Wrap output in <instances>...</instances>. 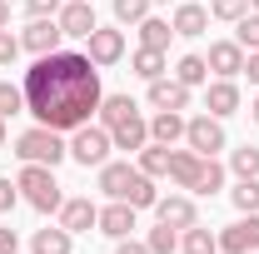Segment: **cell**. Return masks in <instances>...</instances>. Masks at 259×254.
<instances>
[{"instance_id":"bcb514c9","label":"cell","mask_w":259,"mask_h":254,"mask_svg":"<svg viewBox=\"0 0 259 254\" xmlns=\"http://www.w3.org/2000/svg\"><path fill=\"white\" fill-rule=\"evenodd\" d=\"M249 10H259V0H249Z\"/></svg>"},{"instance_id":"8d00e7d4","label":"cell","mask_w":259,"mask_h":254,"mask_svg":"<svg viewBox=\"0 0 259 254\" xmlns=\"http://www.w3.org/2000/svg\"><path fill=\"white\" fill-rule=\"evenodd\" d=\"M15 199H20L15 185H10V180H0V215H10V209H15Z\"/></svg>"},{"instance_id":"4316f807","label":"cell","mask_w":259,"mask_h":254,"mask_svg":"<svg viewBox=\"0 0 259 254\" xmlns=\"http://www.w3.org/2000/svg\"><path fill=\"white\" fill-rule=\"evenodd\" d=\"M229 199H234L239 215H259V175H254V180H239V185L229 190Z\"/></svg>"},{"instance_id":"d6a6232c","label":"cell","mask_w":259,"mask_h":254,"mask_svg":"<svg viewBox=\"0 0 259 254\" xmlns=\"http://www.w3.org/2000/svg\"><path fill=\"white\" fill-rule=\"evenodd\" d=\"M150 15V0H115V20L120 25H140Z\"/></svg>"},{"instance_id":"ac0fdd59","label":"cell","mask_w":259,"mask_h":254,"mask_svg":"<svg viewBox=\"0 0 259 254\" xmlns=\"http://www.w3.org/2000/svg\"><path fill=\"white\" fill-rule=\"evenodd\" d=\"M204 110H209L214 120L234 115V110H239V85H234V80H214V85L204 90Z\"/></svg>"},{"instance_id":"f546056e","label":"cell","mask_w":259,"mask_h":254,"mask_svg":"<svg viewBox=\"0 0 259 254\" xmlns=\"http://www.w3.org/2000/svg\"><path fill=\"white\" fill-rule=\"evenodd\" d=\"M20 110H25V90L10 85V80H0V120H10V115H20Z\"/></svg>"},{"instance_id":"e0dca14e","label":"cell","mask_w":259,"mask_h":254,"mask_svg":"<svg viewBox=\"0 0 259 254\" xmlns=\"http://www.w3.org/2000/svg\"><path fill=\"white\" fill-rule=\"evenodd\" d=\"M175 35H185V40H194V35L209 30V10L204 5H194V0H180V10H175Z\"/></svg>"},{"instance_id":"1f68e13d","label":"cell","mask_w":259,"mask_h":254,"mask_svg":"<svg viewBox=\"0 0 259 254\" xmlns=\"http://www.w3.org/2000/svg\"><path fill=\"white\" fill-rule=\"evenodd\" d=\"M220 185H225V170H220L214 155H209V159H204V170H199V180H194V194H214Z\"/></svg>"},{"instance_id":"ffe728a7","label":"cell","mask_w":259,"mask_h":254,"mask_svg":"<svg viewBox=\"0 0 259 254\" xmlns=\"http://www.w3.org/2000/svg\"><path fill=\"white\" fill-rule=\"evenodd\" d=\"M150 140L164 145V150H175V140H185V120H180V110H160V115L150 120Z\"/></svg>"},{"instance_id":"ba28073f","label":"cell","mask_w":259,"mask_h":254,"mask_svg":"<svg viewBox=\"0 0 259 254\" xmlns=\"http://www.w3.org/2000/svg\"><path fill=\"white\" fill-rule=\"evenodd\" d=\"M85 55L105 70V65H120L125 60V30H105V25H95V30L85 35Z\"/></svg>"},{"instance_id":"44dd1931","label":"cell","mask_w":259,"mask_h":254,"mask_svg":"<svg viewBox=\"0 0 259 254\" xmlns=\"http://www.w3.org/2000/svg\"><path fill=\"white\" fill-rule=\"evenodd\" d=\"M70 244H75V234L65 229V224H45V229H35V239H30V254H70Z\"/></svg>"},{"instance_id":"d4e9b609","label":"cell","mask_w":259,"mask_h":254,"mask_svg":"<svg viewBox=\"0 0 259 254\" xmlns=\"http://www.w3.org/2000/svg\"><path fill=\"white\" fill-rule=\"evenodd\" d=\"M125 115H135V100H130V95H105V100H100V125H105V130L120 125Z\"/></svg>"},{"instance_id":"4fadbf2b","label":"cell","mask_w":259,"mask_h":254,"mask_svg":"<svg viewBox=\"0 0 259 254\" xmlns=\"http://www.w3.org/2000/svg\"><path fill=\"white\" fill-rule=\"evenodd\" d=\"M155 215H160V224H169V229H190V224H199V215H194V199H190V194L155 199Z\"/></svg>"},{"instance_id":"5bb4252c","label":"cell","mask_w":259,"mask_h":254,"mask_svg":"<svg viewBox=\"0 0 259 254\" xmlns=\"http://www.w3.org/2000/svg\"><path fill=\"white\" fill-rule=\"evenodd\" d=\"M110 140H115V150H145L150 145V120H140V110H135L120 125H110Z\"/></svg>"},{"instance_id":"74e56055","label":"cell","mask_w":259,"mask_h":254,"mask_svg":"<svg viewBox=\"0 0 259 254\" xmlns=\"http://www.w3.org/2000/svg\"><path fill=\"white\" fill-rule=\"evenodd\" d=\"M60 5H65V0H25V10H30V15H55Z\"/></svg>"},{"instance_id":"6da1fadb","label":"cell","mask_w":259,"mask_h":254,"mask_svg":"<svg viewBox=\"0 0 259 254\" xmlns=\"http://www.w3.org/2000/svg\"><path fill=\"white\" fill-rule=\"evenodd\" d=\"M25 110L50 130H80L90 125V115L100 110V65L80 50H55V55H35L25 70Z\"/></svg>"},{"instance_id":"5b68a950","label":"cell","mask_w":259,"mask_h":254,"mask_svg":"<svg viewBox=\"0 0 259 254\" xmlns=\"http://www.w3.org/2000/svg\"><path fill=\"white\" fill-rule=\"evenodd\" d=\"M110 150H115V140H110V130L105 125H80V130H70V159L75 164H105L110 159Z\"/></svg>"},{"instance_id":"83f0119b","label":"cell","mask_w":259,"mask_h":254,"mask_svg":"<svg viewBox=\"0 0 259 254\" xmlns=\"http://www.w3.org/2000/svg\"><path fill=\"white\" fill-rule=\"evenodd\" d=\"M140 170H145L150 180H155V175H169V150H164V145H155V140H150V145L140 150Z\"/></svg>"},{"instance_id":"7bdbcfd3","label":"cell","mask_w":259,"mask_h":254,"mask_svg":"<svg viewBox=\"0 0 259 254\" xmlns=\"http://www.w3.org/2000/svg\"><path fill=\"white\" fill-rule=\"evenodd\" d=\"M0 150H5V120H0Z\"/></svg>"},{"instance_id":"f1b7e54d","label":"cell","mask_w":259,"mask_h":254,"mask_svg":"<svg viewBox=\"0 0 259 254\" xmlns=\"http://www.w3.org/2000/svg\"><path fill=\"white\" fill-rule=\"evenodd\" d=\"M229 170H234L239 180H254V175H259V150H254V145H239V150L229 155Z\"/></svg>"},{"instance_id":"836d02e7","label":"cell","mask_w":259,"mask_h":254,"mask_svg":"<svg viewBox=\"0 0 259 254\" xmlns=\"http://www.w3.org/2000/svg\"><path fill=\"white\" fill-rule=\"evenodd\" d=\"M234 25H239V35H234V40H239L244 50H259V10H249V15H239Z\"/></svg>"},{"instance_id":"8992f818","label":"cell","mask_w":259,"mask_h":254,"mask_svg":"<svg viewBox=\"0 0 259 254\" xmlns=\"http://www.w3.org/2000/svg\"><path fill=\"white\" fill-rule=\"evenodd\" d=\"M185 145H190L194 155H220L225 150V125L214 120V115H194V120H185Z\"/></svg>"},{"instance_id":"ee69618b","label":"cell","mask_w":259,"mask_h":254,"mask_svg":"<svg viewBox=\"0 0 259 254\" xmlns=\"http://www.w3.org/2000/svg\"><path fill=\"white\" fill-rule=\"evenodd\" d=\"M249 115H254V125H259V100H254V110H249Z\"/></svg>"},{"instance_id":"f35d334b","label":"cell","mask_w":259,"mask_h":254,"mask_svg":"<svg viewBox=\"0 0 259 254\" xmlns=\"http://www.w3.org/2000/svg\"><path fill=\"white\" fill-rule=\"evenodd\" d=\"M0 254H20V244H15V229H5V224H0Z\"/></svg>"},{"instance_id":"2e32d148","label":"cell","mask_w":259,"mask_h":254,"mask_svg":"<svg viewBox=\"0 0 259 254\" xmlns=\"http://www.w3.org/2000/svg\"><path fill=\"white\" fill-rule=\"evenodd\" d=\"M150 105L155 110H190V85H180V80H150Z\"/></svg>"},{"instance_id":"7a4b0ae2","label":"cell","mask_w":259,"mask_h":254,"mask_svg":"<svg viewBox=\"0 0 259 254\" xmlns=\"http://www.w3.org/2000/svg\"><path fill=\"white\" fill-rule=\"evenodd\" d=\"M100 190L110 194V199H125V204H135V209H155V180L140 170V164H100Z\"/></svg>"},{"instance_id":"9c48e42d","label":"cell","mask_w":259,"mask_h":254,"mask_svg":"<svg viewBox=\"0 0 259 254\" xmlns=\"http://www.w3.org/2000/svg\"><path fill=\"white\" fill-rule=\"evenodd\" d=\"M244 55H249V50H244L239 40H214L204 60H209V70H214L220 80H234V75H244Z\"/></svg>"},{"instance_id":"d6986e66","label":"cell","mask_w":259,"mask_h":254,"mask_svg":"<svg viewBox=\"0 0 259 254\" xmlns=\"http://www.w3.org/2000/svg\"><path fill=\"white\" fill-rule=\"evenodd\" d=\"M199 170H204V155H194V150H169V180H175L180 190H194Z\"/></svg>"},{"instance_id":"484cf974","label":"cell","mask_w":259,"mask_h":254,"mask_svg":"<svg viewBox=\"0 0 259 254\" xmlns=\"http://www.w3.org/2000/svg\"><path fill=\"white\" fill-rule=\"evenodd\" d=\"M180 249H185V254H214V249H220V234H209V229L190 224L185 239H180Z\"/></svg>"},{"instance_id":"603a6c76","label":"cell","mask_w":259,"mask_h":254,"mask_svg":"<svg viewBox=\"0 0 259 254\" xmlns=\"http://www.w3.org/2000/svg\"><path fill=\"white\" fill-rule=\"evenodd\" d=\"M130 65H135V75H140V80H160V75H164V50H150V45H140Z\"/></svg>"},{"instance_id":"30bf717a","label":"cell","mask_w":259,"mask_h":254,"mask_svg":"<svg viewBox=\"0 0 259 254\" xmlns=\"http://www.w3.org/2000/svg\"><path fill=\"white\" fill-rule=\"evenodd\" d=\"M55 20H60V30L70 40H85V35L95 30V5L90 0H65L60 10H55Z\"/></svg>"},{"instance_id":"cb8c5ba5","label":"cell","mask_w":259,"mask_h":254,"mask_svg":"<svg viewBox=\"0 0 259 254\" xmlns=\"http://www.w3.org/2000/svg\"><path fill=\"white\" fill-rule=\"evenodd\" d=\"M175 80H180V85H204V80H209V60H204V55H185V60L175 65Z\"/></svg>"},{"instance_id":"4dcf8cb0","label":"cell","mask_w":259,"mask_h":254,"mask_svg":"<svg viewBox=\"0 0 259 254\" xmlns=\"http://www.w3.org/2000/svg\"><path fill=\"white\" fill-rule=\"evenodd\" d=\"M145 244H150V254H175V249H180V234H175L169 224H160V229L145 234Z\"/></svg>"},{"instance_id":"3957f363","label":"cell","mask_w":259,"mask_h":254,"mask_svg":"<svg viewBox=\"0 0 259 254\" xmlns=\"http://www.w3.org/2000/svg\"><path fill=\"white\" fill-rule=\"evenodd\" d=\"M15 155L25 159V164H60L65 155H70V145L60 140V130H50V125H35V130H25L20 140H15Z\"/></svg>"},{"instance_id":"9a60e30c","label":"cell","mask_w":259,"mask_h":254,"mask_svg":"<svg viewBox=\"0 0 259 254\" xmlns=\"http://www.w3.org/2000/svg\"><path fill=\"white\" fill-rule=\"evenodd\" d=\"M130 229H135V204L115 199V204L100 209V234H110V239H130Z\"/></svg>"},{"instance_id":"d590c367","label":"cell","mask_w":259,"mask_h":254,"mask_svg":"<svg viewBox=\"0 0 259 254\" xmlns=\"http://www.w3.org/2000/svg\"><path fill=\"white\" fill-rule=\"evenodd\" d=\"M15 55H20V35L0 30V65H15Z\"/></svg>"},{"instance_id":"7402d4cb","label":"cell","mask_w":259,"mask_h":254,"mask_svg":"<svg viewBox=\"0 0 259 254\" xmlns=\"http://www.w3.org/2000/svg\"><path fill=\"white\" fill-rule=\"evenodd\" d=\"M169 35H175V25L160 20V15H145V20H140V45H150V50H164Z\"/></svg>"},{"instance_id":"277c9868","label":"cell","mask_w":259,"mask_h":254,"mask_svg":"<svg viewBox=\"0 0 259 254\" xmlns=\"http://www.w3.org/2000/svg\"><path fill=\"white\" fill-rule=\"evenodd\" d=\"M15 190H25V199H30L40 215H50V209H60V204H65L60 180H55V170H50V164H25V170H20V180H15Z\"/></svg>"},{"instance_id":"b9f144b4","label":"cell","mask_w":259,"mask_h":254,"mask_svg":"<svg viewBox=\"0 0 259 254\" xmlns=\"http://www.w3.org/2000/svg\"><path fill=\"white\" fill-rule=\"evenodd\" d=\"M5 25H10V5L0 0V30H5Z\"/></svg>"},{"instance_id":"ab89813d","label":"cell","mask_w":259,"mask_h":254,"mask_svg":"<svg viewBox=\"0 0 259 254\" xmlns=\"http://www.w3.org/2000/svg\"><path fill=\"white\" fill-rule=\"evenodd\" d=\"M115 254H150V244H140V239H120Z\"/></svg>"},{"instance_id":"e575fe53","label":"cell","mask_w":259,"mask_h":254,"mask_svg":"<svg viewBox=\"0 0 259 254\" xmlns=\"http://www.w3.org/2000/svg\"><path fill=\"white\" fill-rule=\"evenodd\" d=\"M209 15L214 20H239V15H249V0H209Z\"/></svg>"},{"instance_id":"8fae6325","label":"cell","mask_w":259,"mask_h":254,"mask_svg":"<svg viewBox=\"0 0 259 254\" xmlns=\"http://www.w3.org/2000/svg\"><path fill=\"white\" fill-rule=\"evenodd\" d=\"M220 249H225V254L259 249V215H244V220H234L229 229H220Z\"/></svg>"},{"instance_id":"52a82bcc","label":"cell","mask_w":259,"mask_h":254,"mask_svg":"<svg viewBox=\"0 0 259 254\" xmlns=\"http://www.w3.org/2000/svg\"><path fill=\"white\" fill-rule=\"evenodd\" d=\"M60 40H65V30H60L55 15H35L30 25L20 30V50H30V55H55Z\"/></svg>"},{"instance_id":"7c38bea8","label":"cell","mask_w":259,"mask_h":254,"mask_svg":"<svg viewBox=\"0 0 259 254\" xmlns=\"http://www.w3.org/2000/svg\"><path fill=\"white\" fill-rule=\"evenodd\" d=\"M60 224L70 234H85V229H100V209L85 199V194H75V199H65L60 204Z\"/></svg>"},{"instance_id":"60d3db41","label":"cell","mask_w":259,"mask_h":254,"mask_svg":"<svg viewBox=\"0 0 259 254\" xmlns=\"http://www.w3.org/2000/svg\"><path fill=\"white\" fill-rule=\"evenodd\" d=\"M244 75L259 85V50H249V55H244Z\"/></svg>"},{"instance_id":"f6af8a7d","label":"cell","mask_w":259,"mask_h":254,"mask_svg":"<svg viewBox=\"0 0 259 254\" xmlns=\"http://www.w3.org/2000/svg\"><path fill=\"white\" fill-rule=\"evenodd\" d=\"M150 5H169V0H150Z\"/></svg>"}]
</instances>
